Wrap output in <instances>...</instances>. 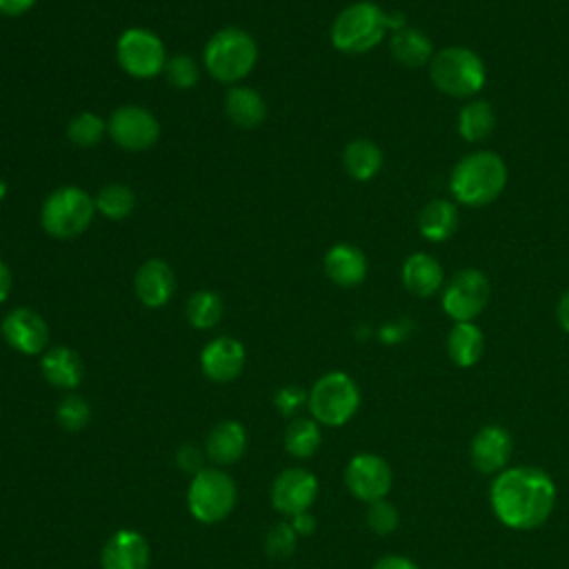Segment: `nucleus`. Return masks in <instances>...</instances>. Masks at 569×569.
<instances>
[{"mask_svg": "<svg viewBox=\"0 0 569 569\" xmlns=\"http://www.w3.org/2000/svg\"><path fill=\"white\" fill-rule=\"evenodd\" d=\"M489 502L505 527L518 531L536 529L553 511L556 485L542 469L509 467L493 478Z\"/></svg>", "mask_w": 569, "mask_h": 569, "instance_id": "f257e3e1", "label": "nucleus"}, {"mask_svg": "<svg viewBox=\"0 0 569 569\" xmlns=\"http://www.w3.org/2000/svg\"><path fill=\"white\" fill-rule=\"evenodd\" d=\"M507 184V164L493 151H473L456 162L449 176V189L456 202L465 207H485L493 202Z\"/></svg>", "mask_w": 569, "mask_h": 569, "instance_id": "f03ea898", "label": "nucleus"}, {"mask_svg": "<svg viewBox=\"0 0 569 569\" xmlns=\"http://www.w3.org/2000/svg\"><path fill=\"white\" fill-rule=\"evenodd\" d=\"M204 69L218 82L233 84L251 73L258 60L256 40L238 27H224L216 31L202 51Z\"/></svg>", "mask_w": 569, "mask_h": 569, "instance_id": "7ed1b4c3", "label": "nucleus"}, {"mask_svg": "<svg viewBox=\"0 0 569 569\" xmlns=\"http://www.w3.org/2000/svg\"><path fill=\"white\" fill-rule=\"evenodd\" d=\"M389 27V13L376 2L360 0L345 7L331 24V44L345 53H367L378 47Z\"/></svg>", "mask_w": 569, "mask_h": 569, "instance_id": "20e7f679", "label": "nucleus"}, {"mask_svg": "<svg viewBox=\"0 0 569 569\" xmlns=\"http://www.w3.org/2000/svg\"><path fill=\"white\" fill-rule=\"evenodd\" d=\"M429 78L438 91L451 98L476 96L487 80L482 58L467 47H445L429 62Z\"/></svg>", "mask_w": 569, "mask_h": 569, "instance_id": "39448f33", "label": "nucleus"}, {"mask_svg": "<svg viewBox=\"0 0 569 569\" xmlns=\"http://www.w3.org/2000/svg\"><path fill=\"white\" fill-rule=\"evenodd\" d=\"M93 213V198L80 187L64 184L44 198L40 207V224L49 236L58 240H71L89 229Z\"/></svg>", "mask_w": 569, "mask_h": 569, "instance_id": "423d86ee", "label": "nucleus"}, {"mask_svg": "<svg viewBox=\"0 0 569 569\" xmlns=\"http://www.w3.org/2000/svg\"><path fill=\"white\" fill-rule=\"evenodd\" d=\"M307 405L318 425L340 427L358 411L360 391L345 371H329L313 382Z\"/></svg>", "mask_w": 569, "mask_h": 569, "instance_id": "0eeeda50", "label": "nucleus"}, {"mask_svg": "<svg viewBox=\"0 0 569 569\" xmlns=\"http://www.w3.org/2000/svg\"><path fill=\"white\" fill-rule=\"evenodd\" d=\"M187 507L198 522H220L236 507V482L222 469L204 467L189 482Z\"/></svg>", "mask_w": 569, "mask_h": 569, "instance_id": "6e6552de", "label": "nucleus"}, {"mask_svg": "<svg viewBox=\"0 0 569 569\" xmlns=\"http://www.w3.org/2000/svg\"><path fill=\"white\" fill-rule=\"evenodd\" d=\"M116 58L129 76L140 80L162 73L169 60L162 40L140 27H131L120 33L116 44Z\"/></svg>", "mask_w": 569, "mask_h": 569, "instance_id": "1a4fd4ad", "label": "nucleus"}, {"mask_svg": "<svg viewBox=\"0 0 569 569\" xmlns=\"http://www.w3.org/2000/svg\"><path fill=\"white\" fill-rule=\"evenodd\" d=\"M489 280L480 269L456 271L442 289V309L453 322H473L489 302Z\"/></svg>", "mask_w": 569, "mask_h": 569, "instance_id": "9d476101", "label": "nucleus"}, {"mask_svg": "<svg viewBox=\"0 0 569 569\" xmlns=\"http://www.w3.org/2000/svg\"><path fill=\"white\" fill-rule=\"evenodd\" d=\"M109 138L127 151H144L156 144L160 124L156 116L138 104H124L111 111L107 120Z\"/></svg>", "mask_w": 569, "mask_h": 569, "instance_id": "9b49d317", "label": "nucleus"}, {"mask_svg": "<svg viewBox=\"0 0 569 569\" xmlns=\"http://www.w3.org/2000/svg\"><path fill=\"white\" fill-rule=\"evenodd\" d=\"M393 476L385 458L376 453H358L347 462L345 485L362 502H376L387 498Z\"/></svg>", "mask_w": 569, "mask_h": 569, "instance_id": "f8f14e48", "label": "nucleus"}, {"mask_svg": "<svg viewBox=\"0 0 569 569\" xmlns=\"http://www.w3.org/2000/svg\"><path fill=\"white\" fill-rule=\"evenodd\" d=\"M318 496V480L302 467H289L276 476L271 485V505L284 513L296 516L309 511Z\"/></svg>", "mask_w": 569, "mask_h": 569, "instance_id": "ddd939ff", "label": "nucleus"}, {"mask_svg": "<svg viewBox=\"0 0 569 569\" xmlns=\"http://www.w3.org/2000/svg\"><path fill=\"white\" fill-rule=\"evenodd\" d=\"M2 338L11 349L24 356H38L49 342V327L40 313L27 307L11 309L2 318Z\"/></svg>", "mask_w": 569, "mask_h": 569, "instance_id": "4468645a", "label": "nucleus"}, {"mask_svg": "<svg viewBox=\"0 0 569 569\" xmlns=\"http://www.w3.org/2000/svg\"><path fill=\"white\" fill-rule=\"evenodd\" d=\"M513 453L511 433L500 425L482 427L471 440V465L480 473H500Z\"/></svg>", "mask_w": 569, "mask_h": 569, "instance_id": "2eb2a0df", "label": "nucleus"}, {"mask_svg": "<svg viewBox=\"0 0 569 569\" xmlns=\"http://www.w3.org/2000/svg\"><path fill=\"white\" fill-rule=\"evenodd\" d=\"M149 542L136 529H118L100 553V569H149Z\"/></svg>", "mask_w": 569, "mask_h": 569, "instance_id": "dca6fc26", "label": "nucleus"}, {"mask_svg": "<svg viewBox=\"0 0 569 569\" xmlns=\"http://www.w3.org/2000/svg\"><path fill=\"white\" fill-rule=\"evenodd\" d=\"M202 373L213 382H229L244 367V347L231 336H218L204 345L200 353Z\"/></svg>", "mask_w": 569, "mask_h": 569, "instance_id": "f3484780", "label": "nucleus"}, {"mask_svg": "<svg viewBox=\"0 0 569 569\" xmlns=\"http://www.w3.org/2000/svg\"><path fill=\"white\" fill-rule=\"evenodd\" d=\"M173 289H176L173 269L160 258H149L147 262L140 264V269L133 276V291L138 300L149 309L164 307L173 296Z\"/></svg>", "mask_w": 569, "mask_h": 569, "instance_id": "a211bd4d", "label": "nucleus"}, {"mask_svg": "<svg viewBox=\"0 0 569 569\" xmlns=\"http://www.w3.org/2000/svg\"><path fill=\"white\" fill-rule=\"evenodd\" d=\"M400 276H402L405 289L418 298H429L438 293L445 284V273L440 262L425 251H416L407 256V260L402 262Z\"/></svg>", "mask_w": 569, "mask_h": 569, "instance_id": "6ab92c4d", "label": "nucleus"}, {"mask_svg": "<svg viewBox=\"0 0 569 569\" xmlns=\"http://www.w3.org/2000/svg\"><path fill=\"white\" fill-rule=\"evenodd\" d=\"M325 273L329 276L331 282L340 287H356L365 280L367 276V258L365 253L349 244V242H338L325 253Z\"/></svg>", "mask_w": 569, "mask_h": 569, "instance_id": "aec40b11", "label": "nucleus"}, {"mask_svg": "<svg viewBox=\"0 0 569 569\" xmlns=\"http://www.w3.org/2000/svg\"><path fill=\"white\" fill-rule=\"evenodd\" d=\"M247 449V431L236 420H222L218 422L204 442V453L216 465H233L242 458Z\"/></svg>", "mask_w": 569, "mask_h": 569, "instance_id": "412c9836", "label": "nucleus"}, {"mask_svg": "<svg viewBox=\"0 0 569 569\" xmlns=\"http://www.w3.org/2000/svg\"><path fill=\"white\" fill-rule=\"evenodd\" d=\"M391 56L409 69H418L431 62L433 58V47H431V38L420 31L418 27H400L391 33Z\"/></svg>", "mask_w": 569, "mask_h": 569, "instance_id": "4be33fe9", "label": "nucleus"}, {"mask_svg": "<svg viewBox=\"0 0 569 569\" xmlns=\"http://www.w3.org/2000/svg\"><path fill=\"white\" fill-rule=\"evenodd\" d=\"M40 369H42V376L47 378V382L58 389L71 391L82 380V360L69 347H53V349L44 351V356L40 360Z\"/></svg>", "mask_w": 569, "mask_h": 569, "instance_id": "5701e85b", "label": "nucleus"}, {"mask_svg": "<svg viewBox=\"0 0 569 569\" xmlns=\"http://www.w3.org/2000/svg\"><path fill=\"white\" fill-rule=\"evenodd\" d=\"M224 111L229 120L240 129H253L267 118V104L262 96L251 87H231L224 98Z\"/></svg>", "mask_w": 569, "mask_h": 569, "instance_id": "b1692460", "label": "nucleus"}, {"mask_svg": "<svg viewBox=\"0 0 569 569\" xmlns=\"http://www.w3.org/2000/svg\"><path fill=\"white\" fill-rule=\"evenodd\" d=\"M485 351V336L473 322H456L447 333V353L458 367H473Z\"/></svg>", "mask_w": 569, "mask_h": 569, "instance_id": "393cba45", "label": "nucleus"}, {"mask_svg": "<svg viewBox=\"0 0 569 569\" xmlns=\"http://www.w3.org/2000/svg\"><path fill=\"white\" fill-rule=\"evenodd\" d=\"M418 229L431 242L447 240L458 229V207L449 200H442V198L427 202L420 209Z\"/></svg>", "mask_w": 569, "mask_h": 569, "instance_id": "a878e982", "label": "nucleus"}, {"mask_svg": "<svg viewBox=\"0 0 569 569\" xmlns=\"http://www.w3.org/2000/svg\"><path fill=\"white\" fill-rule=\"evenodd\" d=\"M342 167L353 180H371L382 167V151L373 140L356 138L342 151Z\"/></svg>", "mask_w": 569, "mask_h": 569, "instance_id": "bb28decb", "label": "nucleus"}, {"mask_svg": "<svg viewBox=\"0 0 569 569\" xmlns=\"http://www.w3.org/2000/svg\"><path fill=\"white\" fill-rule=\"evenodd\" d=\"M496 129V111L485 100L467 102L458 113V133L467 142H480Z\"/></svg>", "mask_w": 569, "mask_h": 569, "instance_id": "cd10ccee", "label": "nucleus"}, {"mask_svg": "<svg viewBox=\"0 0 569 569\" xmlns=\"http://www.w3.org/2000/svg\"><path fill=\"white\" fill-rule=\"evenodd\" d=\"M322 440L320 427L313 418H296L284 431V449L293 458H309L318 451Z\"/></svg>", "mask_w": 569, "mask_h": 569, "instance_id": "c85d7f7f", "label": "nucleus"}, {"mask_svg": "<svg viewBox=\"0 0 569 569\" xmlns=\"http://www.w3.org/2000/svg\"><path fill=\"white\" fill-rule=\"evenodd\" d=\"M93 202L104 218L124 220L136 209V193L122 182H109L96 193Z\"/></svg>", "mask_w": 569, "mask_h": 569, "instance_id": "c756f323", "label": "nucleus"}, {"mask_svg": "<svg viewBox=\"0 0 569 569\" xmlns=\"http://www.w3.org/2000/svg\"><path fill=\"white\" fill-rule=\"evenodd\" d=\"M222 318V298L216 291L200 289L187 300V320L196 329H211Z\"/></svg>", "mask_w": 569, "mask_h": 569, "instance_id": "7c9ffc66", "label": "nucleus"}, {"mask_svg": "<svg viewBox=\"0 0 569 569\" xmlns=\"http://www.w3.org/2000/svg\"><path fill=\"white\" fill-rule=\"evenodd\" d=\"M107 133V122L91 111L76 113L67 124V138L78 147H93Z\"/></svg>", "mask_w": 569, "mask_h": 569, "instance_id": "2f4dec72", "label": "nucleus"}, {"mask_svg": "<svg viewBox=\"0 0 569 569\" xmlns=\"http://www.w3.org/2000/svg\"><path fill=\"white\" fill-rule=\"evenodd\" d=\"M56 420L64 431H80L91 420V407L82 396L69 393L58 402Z\"/></svg>", "mask_w": 569, "mask_h": 569, "instance_id": "473e14b6", "label": "nucleus"}, {"mask_svg": "<svg viewBox=\"0 0 569 569\" xmlns=\"http://www.w3.org/2000/svg\"><path fill=\"white\" fill-rule=\"evenodd\" d=\"M164 76H167L169 84H173L178 89H191L200 78V69L191 56L180 53V56H173L167 60Z\"/></svg>", "mask_w": 569, "mask_h": 569, "instance_id": "72a5a7b5", "label": "nucleus"}, {"mask_svg": "<svg viewBox=\"0 0 569 569\" xmlns=\"http://www.w3.org/2000/svg\"><path fill=\"white\" fill-rule=\"evenodd\" d=\"M296 540H298V533L293 531L291 522H276L264 536V551L271 558H287L293 553Z\"/></svg>", "mask_w": 569, "mask_h": 569, "instance_id": "f704fd0d", "label": "nucleus"}, {"mask_svg": "<svg viewBox=\"0 0 569 569\" xmlns=\"http://www.w3.org/2000/svg\"><path fill=\"white\" fill-rule=\"evenodd\" d=\"M367 527L373 533H378V536H387V533L396 531V527H398V509L391 502H387L385 498L376 500V502H369Z\"/></svg>", "mask_w": 569, "mask_h": 569, "instance_id": "c9c22d12", "label": "nucleus"}, {"mask_svg": "<svg viewBox=\"0 0 569 569\" xmlns=\"http://www.w3.org/2000/svg\"><path fill=\"white\" fill-rule=\"evenodd\" d=\"M307 400H309V393H305V389L293 387V385L278 389L276 396H273V405H276V409H278L282 416L296 413Z\"/></svg>", "mask_w": 569, "mask_h": 569, "instance_id": "e433bc0d", "label": "nucleus"}, {"mask_svg": "<svg viewBox=\"0 0 569 569\" xmlns=\"http://www.w3.org/2000/svg\"><path fill=\"white\" fill-rule=\"evenodd\" d=\"M176 462H178V467L182 469V471H189V473H198L200 469H204L202 467V449H198L196 445H182L180 449H178V453H176Z\"/></svg>", "mask_w": 569, "mask_h": 569, "instance_id": "4c0bfd02", "label": "nucleus"}, {"mask_svg": "<svg viewBox=\"0 0 569 569\" xmlns=\"http://www.w3.org/2000/svg\"><path fill=\"white\" fill-rule=\"evenodd\" d=\"M291 527H293V531L298 536H309L316 529V520H313V516L309 511H302V513L291 516Z\"/></svg>", "mask_w": 569, "mask_h": 569, "instance_id": "58836bf2", "label": "nucleus"}, {"mask_svg": "<svg viewBox=\"0 0 569 569\" xmlns=\"http://www.w3.org/2000/svg\"><path fill=\"white\" fill-rule=\"evenodd\" d=\"M33 4H36V0H0V13L2 16H22Z\"/></svg>", "mask_w": 569, "mask_h": 569, "instance_id": "ea45409f", "label": "nucleus"}, {"mask_svg": "<svg viewBox=\"0 0 569 569\" xmlns=\"http://www.w3.org/2000/svg\"><path fill=\"white\" fill-rule=\"evenodd\" d=\"M371 569H418V567L405 556H385Z\"/></svg>", "mask_w": 569, "mask_h": 569, "instance_id": "a19ab883", "label": "nucleus"}, {"mask_svg": "<svg viewBox=\"0 0 569 569\" xmlns=\"http://www.w3.org/2000/svg\"><path fill=\"white\" fill-rule=\"evenodd\" d=\"M556 316H558V322L560 327L569 333V289L560 296L558 300V307H556Z\"/></svg>", "mask_w": 569, "mask_h": 569, "instance_id": "79ce46f5", "label": "nucleus"}, {"mask_svg": "<svg viewBox=\"0 0 569 569\" xmlns=\"http://www.w3.org/2000/svg\"><path fill=\"white\" fill-rule=\"evenodd\" d=\"M9 291H11V271L0 260V302H4L9 298Z\"/></svg>", "mask_w": 569, "mask_h": 569, "instance_id": "37998d69", "label": "nucleus"}, {"mask_svg": "<svg viewBox=\"0 0 569 569\" xmlns=\"http://www.w3.org/2000/svg\"><path fill=\"white\" fill-rule=\"evenodd\" d=\"M4 196H7V182L0 178V200H4Z\"/></svg>", "mask_w": 569, "mask_h": 569, "instance_id": "c03bdc74", "label": "nucleus"}]
</instances>
